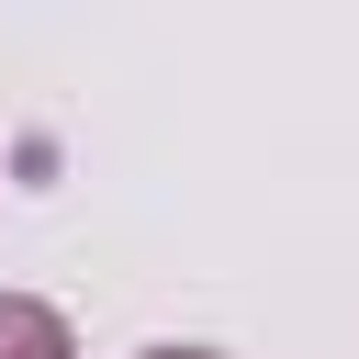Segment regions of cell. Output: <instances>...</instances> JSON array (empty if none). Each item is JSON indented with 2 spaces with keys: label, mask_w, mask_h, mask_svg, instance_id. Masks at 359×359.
Returning a JSON list of instances; mask_svg holds the SVG:
<instances>
[{
  "label": "cell",
  "mask_w": 359,
  "mask_h": 359,
  "mask_svg": "<svg viewBox=\"0 0 359 359\" xmlns=\"http://www.w3.org/2000/svg\"><path fill=\"white\" fill-rule=\"evenodd\" d=\"M0 359H79V337L45 292H0Z\"/></svg>",
  "instance_id": "obj_1"
},
{
  "label": "cell",
  "mask_w": 359,
  "mask_h": 359,
  "mask_svg": "<svg viewBox=\"0 0 359 359\" xmlns=\"http://www.w3.org/2000/svg\"><path fill=\"white\" fill-rule=\"evenodd\" d=\"M135 359H224V348H135Z\"/></svg>",
  "instance_id": "obj_2"
}]
</instances>
